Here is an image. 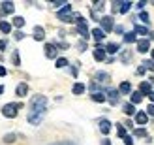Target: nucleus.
<instances>
[{
	"instance_id": "4c0bfd02",
	"label": "nucleus",
	"mask_w": 154,
	"mask_h": 145,
	"mask_svg": "<svg viewBox=\"0 0 154 145\" xmlns=\"http://www.w3.org/2000/svg\"><path fill=\"white\" fill-rule=\"evenodd\" d=\"M120 6H122V2H120V0H115V2H113V6H111V10H113V13H117V11H120Z\"/></svg>"
},
{
	"instance_id": "ea45409f",
	"label": "nucleus",
	"mask_w": 154,
	"mask_h": 145,
	"mask_svg": "<svg viewBox=\"0 0 154 145\" xmlns=\"http://www.w3.org/2000/svg\"><path fill=\"white\" fill-rule=\"evenodd\" d=\"M147 115L149 117H154V104H149L147 106Z\"/></svg>"
},
{
	"instance_id": "7c9ffc66",
	"label": "nucleus",
	"mask_w": 154,
	"mask_h": 145,
	"mask_svg": "<svg viewBox=\"0 0 154 145\" xmlns=\"http://www.w3.org/2000/svg\"><path fill=\"white\" fill-rule=\"evenodd\" d=\"M92 100L98 102V104H102V102L107 100V96H105V93H96V94H92Z\"/></svg>"
},
{
	"instance_id": "b1692460",
	"label": "nucleus",
	"mask_w": 154,
	"mask_h": 145,
	"mask_svg": "<svg viewBox=\"0 0 154 145\" xmlns=\"http://www.w3.org/2000/svg\"><path fill=\"white\" fill-rule=\"evenodd\" d=\"M122 40H124V43H137V34L134 32H126L124 36H122Z\"/></svg>"
},
{
	"instance_id": "2f4dec72",
	"label": "nucleus",
	"mask_w": 154,
	"mask_h": 145,
	"mask_svg": "<svg viewBox=\"0 0 154 145\" xmlns=\"http://www.w3.org/2000/svg\"><path fill=\"white\" fill-rule=\"evenodd\" d=\"M11 62H13V66H21V57H19V51L17 49L11 53Z\"/></svg>"
},
{
	"instance_id": "aec40b11",
	"label": "nucleus",
	"mask_w": 154,
	"mask_h": 145,
	"mask_svg": "<svg viewBox=\"0 0 154 145\" xmlns=\"http://www.w3.org/2000/svg\"><path fill=\"white\" fill-rule=\"evenodd\" d=\"M122 111H124L128 117H132V115L135 117V113H137V111H135V106H134L132 102H126L124 106H122Z\"/></svg>"
},
{
	"instance_id": "5701e85b",
	"label": "nucleus",
	"mask_w": 154,
	"mask_h": 145,
	"mask_svg": "<svg viewBox=\"0 0 154 145\" xmlns=\"http://www.w3.org/2000/svg\"><path fill=\"white\" fill-rule=\"evenodd\" d=\"M88 90H90L92 94H96V93H103V87L100 85V83H96L94 79H92V81L88 83Z\"/></svg>"
},
{
	"instance_id": "473e14b6",
	"label": "nucleus",
	"mask_w": 154,
	"mask_h": 145,
	"mask_svg": "<svg viewBox=\"0 0 154 145\" xmlns=\"http://www.w3.org/2000/svg\"><path fill=\"white\" fill-rule=\"evenodd\" d=\"M139 19L143 21V25H145V27H149V25H150V17H149V13H147V11H139Z\"/></svg>"
},
{
	"instance_id": "c03bdc74",
	"label": "nucleus",
	"mask_w": 154,
	"mask_h": 145,
	"mask_svg": "<svg viewBox=\"0 0 154 145\" xmlns=\"http://www.w3.org/2000/svg\"><path fill=\"white\" fill-rule=\"evenodd\" d=\"M79 51H87V42H85V40L79 42Z\"/></svg>"
},
{
	"instance_id": "79ce46f5",
	"label": "nucleus",
	"mask_w": 154,
	"mask_h": 145,
	"mask_svg": "<svg viewBox=\"0 0 154 145\" xmlns=\"http://www.w3.org/2000/svg\"><path fill=\"white\" fill-rule=\"evenodd\" d=\"M124 145H134V140H132V136H126V138H124Z\"/></svg>"
},
{
	"instance_id": "a211bd4d",
	"label": "nucleus",
	"mask_w": 154,
	"mask_h": 145,
	"mask_svg": "<svg viewBox=\"0 0 154 145\" xmlns=\"http://www.w3.org/2000/svg\"><path fill=\"white\" fill-rule=\"evenodd\" d=\"M134 32L137 34V36H150V30H149V27H145V25H135L134 27Z\"/></svg>"
},
{
	"instance_id": "09e8293b",
	"label": "nucleus",
	"mask_w": 154,
	"mask_h": 145,
	"mask_svg": "<svg viewBox=\"0 0 154 145\" xmlns=\"http://www.w3.org/2000/svg\"><path fill=\"white\" fill-rule=\"evenodd\" d=\"M6 74H8V70L4 66H0V77H6Z\"/></svg>"
},
{
	"instance_id": "bb28decb",
	"label": "nucleus",
	"mask_w": 154,
	"mask_h": 145,
	"mask_svg": "<svg viewBox=\"0 0 154 145\" xmlns=\"http://www.w3.org/2000/svg\"><path fill=\"white\" fill-rule=\"evenodd\" d=\"M85 90H87V87H85V83H75V85L72 87V93H73V94H83Z\"/></svg>"
},
{
	"instance_id": "412c9836",
	"label": "nucleus",
	"mask_w": 154,
	"mask_h": 145,
	"mask_svg": "<svg viewBox=\"0 0 154 145\" xmlns=\"http://www.w3.org/2000/svg\"><path fill=\"white\" fill-rule=\"evenodd\" d=\"M34 40L36 42H43L45 40V30H43V27H34Z\"/></svg>"
},
{
	"instance_id": "49530a36",
	"label": "nucleus",
	"mask_w": 154,
	"mask_h": 145,
	"mask_svg": "<svg viewBox=\"0 0 154 145\" xmlns=\"http://www.w3.org/2000/svg\"><path fill=\"white\" fill-rule=\"evenodd\" d=\"M13 36H15V40H23V38H25V32H15Z\"/></svg>"
},
{
	"instance_id": "c756f323",
	"label": "nucleus",
	"mask_w": 154,
	"mask_h": 145,
	"mask_svg": "<svg viewBox=\"0 0 154 145\" xmlns=\"http://www.w3.org/2000/svg\"><path fill=\"white\" fill-rule=\"evenodd\" d=\"M57 68H64V66H70V60H68L66 57H58L57 58V62H55Z\"/></svg>"
},
{
	"instance_id": "de8ad7c7",
	"label": "nucleus",
	"mask_w": 154,
	"mask_h": 145,
	"mask_svg": "<svg viewBox=\"0 0 154 145\" xmlns=\"http://www.w3.org/2000/svg\"><path fill=\"white\" fill-rule=\"evenodd\" d=\"M6 45H8L6 40H0V51H6Z\"/></svg>"
},
{
	"instance_id": "37998d69",
	"label": "nucleus",
	"mask_w": 154,
	"mask_h": 145,
	"mask_svg": "<svg viewBox=\"0 0 154 145\" xmlns=\"http://www.w3.org/2000/svg\"><path fill=\"white\" fill-rule=\"evenodd\" d=\"M147 6V0H141V2H137V10L139 11H143V8Z\"/></svg>"
},
{
	"instance_id": "e433bc0d",
	"label": "nucleus",
	"mask_w": 154,
	"mask_h": 145,
	"mask_svg": "<svg viewBox=\"0 0 154 145\" xmlns=\"http://www.w3.org/2000/svg\"><path fill=\"white\" fill-rule=\"evenodd\" d=\"M15 140H17V136H15V134H6L4 136V143H13Z\"/></svg>"
},
{
	"instance_id": "13d9d810",
	"label": "nucleus",
	"mask_w": 154,
	"mask_h": 145,
	"mask_svg": "<svg viewBox=\"0 0 154 145\" xmlns=\"http://www.w3.org/2000/svg\"><path fill=\"white\" fill-rule=\"evenodd\" d=\"M149 83H150V85H154V75H152V77L149 79Z\"/></svg>"
},
{
	"instance_id": "1a4fd4ad",
	"label": "nucleus",
	"mask_w": 154,
	"mask_h": 145,
	"mask_svg": "<svg viewBox=\"0 0 154 145\" xmlns=\"http://www.w3.org/2000/svg\"><path fill=\"white\" fill-rule=\"evenodd\" d=\"M43 115H45V113H36V111H28V117H26V119H28V123H30V125H34V126H36V125H40L42 121H43Z\"/></svg>"
},
{
	"instance_id": "680f3d73",
	"label": "nucleus",
	"mask_w": 154,
	"mask_h": 145,
	"mask_svg": "<svg viewBox=\"0 0 154 145\" xmlns=\"http://www.w3.org/2000/svg\"><path fill=\"white\" fill-rule=\"evenodd\" d=\"M150 38H154V34H150Z\"/></svg>"
},
{
	"instance_id": "423d86ee",
	"label": "nucleus",
	"mask_w": 154,
	"mask_h": 145,
	"mask_svg": "<svg viewBox=\"0 0 154 145\" xmlns=\"http://www.w3.org/2000/svg\"><path fill=\"white\" fill-rule=\"evenodd\" d=\"M43 53H45V57H47V58H51V60H57L58 57V47H57V45L55 43H45L43 45Z\"/></svg>"
},
{
	"instance_id": "58836bf2",
	"label": "nucleus",
	"mask_w": 154,
	"mask_h": 145,
	"mask_svg": "<svg viewBox=\"0 0 154 145\" xmlns=\"http://www.w3.org/2000/svg\"><path fill=\"white\" fill-rule=\"evenodd\" d=\"M115 34H122V36H124L126 32H124V27H122V25H115Z\"/></svg>"
},
{
	"instance_id": "9b49d317",
	"label": "nucleus",
	"mask_w": 154,
	"mask_h": 145,
	"mask_svg": "<svg viewBox=\"0 0 154 145\" xmlns=\"http://www.w3.org/2000/svg\"><path fill=\"white\" fill-rule=\"evenodd\" d=\"M134 121L137 125H139L141 128H145V125L149 123V115H147V111H137L135 113V117H134Z\"/></svg>"
},
{
	"instance_id": "f3484780",
	"label": "nucleus",
	"mask_w": 154,
	"mask_h": 145,
	"mask_svg": "<svg viewBox=\"0 0 154 145\" xmlns=\"http://www.w3.org/2000/svg\"><path fill=\"white\" fill-rule=\"evenodd\" d=\"M119 93L120 94H132L134 93V90H132V83H130V81H122L119 85Z\"/></svg>"
},
{
	"instance_id": "a878e982",
	"label": "nucleus",
	"mask_w": 154,
	"mask_h": 145,
	"mask_svg": "<svg viewBox=\"0 0 154 145\" xmlns=\"http://www.w3.org/2000/svg\"><path fill=\"white\" fill-rule=\"evenodd\" d=\"M120 58H122V62H124V64H130V62H132V58H134V53L126 49V51H122Z\"/></svg>"
},
{
	"instance_id": "6e6552de",
	"label": "nucleus",
	"mask_w": 154,
	"mask_h": 145,
	"mask_svg": "<svg viewBox=\"0 0 154 145\" xmlns=\"http://www.w3.org/2000/svg\"><path fill=\"white\" fill-rule=\"evenodd\" d=\"M137 51L143 53V55L150 51V40H149V38H141V40H137Z\"/></svg>"
},
{
	"instance_id": "4468645a",
	"label": "nucleus",
	"mask_w": 154,
	"mask_h": 145,
	"mask_svg": "<svg viewBox=\"0 0 154 145\" xmlns=\"http://www.w3.org/2000/svg\"><path fill=\"white\" fill-rule=\"evenodd\" d=\"M94 60H98V62H105V60H107L105 47H98V49H94Z\"/></svg>"
},
{
	"instance_id": "dca6fc26",
	"label": "nucleus",
	"mask_w": 154,
	"mask_h": 145,
	"mask_svg": "<svg viewBox=\"0 0 154 145\" xmlns=\"http://www.w3.org/2000/svg\"><path fill=\"white\" fill-rule=\"evenodd\" d=\"M15 94H17L19 98H25L28 94V85L26 83H19V85L15 87Z\"/></svg>"
},
{
	"instance_id": "39448f33",
	"label": "nucleus",
	"mask_w": 154,
	"mask_h": 145,
	"mask_svg": "<svg viewBox=\"0 0 154 145\" xmlns=\"http://www.w3.org/2000/svg\"><path fill=\"white\" fill-rule=\"evenodd\" d=\"M103 93L107 96V102H109L111 106H117L120 102V93H119V89H113V87H107L103 89Z\"/></svg>"
},
{
	"instance_id": "a19ab883",
	"label": "nucleus",
	"mask_w": 154,
	"mask_h": 145,
	"mask_svg": "<svg viewBox=\"0 0 154 145\" xmlns=\"http://www.w3.org/2000/svg\"><path fill=\"white\" fill-rule=\"evenodd\" d=\"M135 74H137V75H145V74H147V68H145V66L141 64V66H139V68L135 70Z\"/></svg>"
},
{
	"instance_id": "864d4df0",
	"label": "nucleus",
	"mask_w": 154,
	"mask_h": 145,
	"mask_svg": "<svg viewBox=\"0 0 154 145\" xmlns=\"http://www.w3.org/2000/svg\"><path fill=\"white\" fill-rule=\"evenodd\" d=\"M126 126L130 128V130H134V121H126Z\"/></svg>"
},
{
	"instance_id": "6e6d98bb",
	"label": "nucleus",
	"mask_w": 154,
	"mask_h": 145,
	"mask_svg": "<svg viewBox=\"0 0 154 145\" xmlns=\"http://www.w3.org/2000/svg\"><path fill=\"white\" fill-rule=\"evenodd\" d=\"M149 100H150V104H154V90H152V93L149 94Z\"/></svg>"
},
{
	"instance_id": "393cba45",
	"label": "nucleus",
	"mask_w": 154,
	"mask_h": 145,
	"mask_svg": "<svg viewBox=\"0 0 154 145\" xmlns=\"http://www.w3.org/2000/svg\"><path fill=\"white\" fill-rule=\"evenodd\" d=\"M11 28H13L11 23H8V21H0V32H2V34H10V32H11Z\"/></svg>"
},
{
	"instance_id": "8fccbe9b",
	"label": "nucleus",
	"mask_w": 154,
	"mask_h": 145,
	"mask_svg": "<svg viewBox=\"0 0 154 145\" xmlns=\"http://www.w3.org/2000/svg\"><path fill=\"white\" fill-rule=\"evenodd\" d=\"M70 74H72V77H77V68H70Z\"/></svg>"
},
{
	"instance_id": "f03ea898",
	"label": "nucleus",
	"mask_w": 154,
	"mask_h": 145,
	"mask_svg": "<svg viewBox=\"0 0 154 145\" xmlns=\"http://www.w3.org/2000/svg\"><path fill=\"white\" fill-rule=\"evenodd\" d=\"M57 19L62 21V23H75V15L72 11V6L66 4L64 8H60V10L57 11Z\"/></svg>"
},
{
	"instance_id": "3c124183",
	"label": "nucleus",
	"mask_w": 154,
	"mask_h": 145,
	"mask_svg": "<svg viewBox=\"0 0 154 145\" xmlns=\"http://www.w3.org/2000/svg\"><path fill=\"white\" fill-rule=\"evenodd\" d=\"M100 145H111V140H109V138H103Z\"/></svg>"
},
{
	"instance_id": "f8f14e48",
	"label": "nucleus",
	"mask_w": 154,
	"mask_h": 145,
	"mask_svg": "<svg viewBox=\"0 0 154 145\" xmlns=\"http://www.w3.org/2000/svg\"><path fill=\"white\" fill-rule=\"evenodd\" d=\"M94 81L100 83V85H103V83H109L111 81V75L107 72H96L94 74Z\"/></svg>"
},
{
	"instance_id": "7ed1b4c3",
	"label": "nucleus",
	"mask_w": 154,
	"mask_h": 145,
	"mask_svg": "<svg viewBox=\"0 0 154 145\" xmlns=\"http://www.w3.org/2000/svg\"><path fill=\"white\" fill-rule=\"evenodd\" d=\"M23 106H25V104H17V102L6 104L4 108H2V115L8 117V119H15V117H17V113H19V109L23 108Z\"/></svg>"
},
{
	"instance_id": "f257e3e1",
	"label": "nucleus",
	"mask_w": 154,
	"mask_h": 145,
	"mask_svg": "<svg viewBox=\"0 0 154 145\" xmlns=\"http://www.w3.org/2000/svg\"><path fill=\"white\" fill-rule=\"evenodd\" d=\"M30 108L28 111H36V113H45L47 111V98H45L43 94H36L32 96V100H30Z\"/></svg>"
},
{
	"instance_id": "f704fd0d",
	"label": "nucleus",
	"mask_w": 154,
	"mask_h": 145,
	"mask_svg": "<svg viewBox=\"0 0 154 145\" xmlns=\"http://www.w3.org/2000/svg\"><path fill=\"white\" fill-rule=\"evenodd\" d=\"M132 6H134L132 2H122V6H120V13H122V15L128 13L130 10H132Z\"/></svg>"
},
{
	"instance_id": "ddd939ff",
	"label": "nucleus",
	"mask_w": 154,
	"mask_h": 145,
	"mask_svg": "<svg viewBox=\"0 0 154 145\" xmlns=\"http://www.w3.org/2000/svg\"><path fill=\"white\" fill-rule=\"evenodd\" d=\"M90 36L96 40V43H102V42H103V38H105V32L98 27V28H92V30H90Z\"/></svg>"
},
{
	"instance_id": "72a5a7b5",
	"label": "nucleus",
	"mask_w": 154,
	"mask_h": 145,
	"mask_svg": "<svg viewBox=\"0 0 154 145\" xmlns=\"http://www.w3.org/2000/svg\"><path fill=\"white\" fill-rule=\"evenodd\" d=\"M143 66L147 68V72H154V60L152 58H145L143 60Z\"/></svg>"
},
{
	"instance_id": "c9c22d12",
	"label": "nucleus",
	"mask_w": 154,
	"mask_h": 145,
	"mask_svg": "<svg viewBox=\"0 0 154 145\" xmlns=\"http://www.w3.org/2000/svg\"><path fill=\"white\" fill-rule=\"evenodd\" d=\"M117 134H119V138H122V140H124L126 136H128V132H126V128L122 126V125H117Z\"/></svg>"
},
{
	"instance_id": "20e7f679",
	"label": "nucleus",
	"mask_w": 154,
	"mask_h": 145,
	"mask_svg": "<svg viewBox=\"0 0 154 145\" xmlns=\"http://www.w3.org/2000/svg\"><path fill=\"white\" fill-rule=\"evenodd\" d=\"M100 28H102L105 34L115 32V21H113L111 15H103V17L100 19Z\"/></svg>"
},
{
	"instance_id": "6ab92c4d",
	"label": "nucleus",
	"mask_w": 154,
	"mask_h": 145,
	"mask_svg": "<svg viewBox=\"0 0 154 145\" xmlns=\"http://www.w3.org/2000/svg\"><path fill=\"white\" fill-rule=\"evenodd\" d=\"M139 93H141L143 96H149V94L152 93V85H150L149 81H141V83H139Z\"/></svg>"
},
{
	"instance_id": "4d7b16f0",
	"label": "nucleus",
	"mask_w": 154,
	"mask_h": 145,
	"mask_svg": "<svg viewBox=\"0 0 154 145\" xmlns=\"http://www.w3.org/2000/svg\"><path fill=\"white\" fill-rule=\"evenodd\" d=\"M107 64H111V62H115V57H107V60H105Z\"/></svg>"
},
{
	"instance_id": "e2e57ef3",
	"label": "nucleus",
	"mask_w": 154,
	"mask_h": 145,
	"mask_svg": "<svg viewBox=\"0 0 154 145\" xmlns=\"http://www.w3.org/2000/svg\"><path fill=\"white\" fill-rule=\"evenodd\" d=\"M152 4H154V0H152Z\"/></svg>"
},
{
	"instance_id": "cd10ccee",
	"label": "nucleus",
	"mask_w": 154,
	"mask_h": 145,
	"mask_svg": "<svg viewBox=\"0 0 154 145\" xmlns=\"http://www.w3.org/2000/svg\"><path fill=\"white\" fill-rule=\"evenodd\" d=\"M134 136H135V138H147V136H149V132H147V128H134Z\"/></svg>"
},
{
	"instance_id": "4be33fe9",
	"label": "nucleus",
	"mask_w": 154,
	"mask_h": 145,
	"mask_svg": "<svg viewBox=\"0 0 154 145\" xmlns=\"http://www.w3.org/2000/svg\"><path fill=\"white\" fill-rule=\"evenodd\" d=\"M130 102H132L134 106H137V104H141V102H143V94L139 93V90H134V93L130 94Z\"/></svg>"
},
{
	"instance_id": "9d476101",
	"label": "nucleus",
	"mask_w": 154,
	"mask_h": 145,
	"mask_svg": "<svg viewBox=\"0 0 154 145\" xmlns=\"http://www.w3.org/2000/svg\"><path fill=\"white\" fill-rule=\"evenodd\" d=\"M0 11H2L4 15H13V11H15V4L11 2V0H6V2L0 4Z\"/></svg>"
},
{
	"instance_id": "2eb2a0df",
	"label": "nucleus",
	"mask_w": 154,
	"mask_h": 145,
	"mask_svg": "<svg viewBox=\"0 0 154 145\" xmlns=\"http://www.w3.org/2000/svg\"><path fill=\"white\" fill-rule=\"evenodd\" d=\"M119 51H120V45H119V43H115V42L105 43V53H107V57H113L115 53H119Z\"/></svg>"
},
{
	"instance_id": "5fc2aeb1",
	"label": "nucleus",
	"mask_w": 154,
	"mask_h": 145,
	"mask_svg": "<svg viewBox=\"0 0 154 145\" xmlns=\"http://www.w3.org/2000/svg\"><path fill=\"white\" fill-rule=\"evenodd\" d=\"M103 6H105L103 2H98V4H96V10H100V11H102V10H103Z\"/></svg>"
},
{
	"instance_id": "a18cd8bd",
	"label": "nucleus",
	"mask_w": 154,
	"mask_h": 145,
	"mask_svg": "<svg viewBox=\"0 0 154 145\" xmlns=\"http://www.w3.org/2000/svg\"><path fill=\"white\" fill-rule=\"evenodd\" d=\"M55 45H57L58 49H68V47H70V45H68L66 42H62V43H55Z\"/></svg>"
},
{
	"instance_id": "0eeeda50",
	"label": "nucleus",
	"mask_w": 154,
	"mask_h": 145,
	"mask_svg": "<svg viewBox=\"0 0 154 145\" xmlns=\"http://www.w3.org/2000/svg\"><path fill=\"white\" fill-rule=\"evenodd\" d=\"M98 126H100V132H102L103 136H107V134L111 132V121H107L105 117L98 119Z\"/></svg>"
},
{
	"instance_id": "603ef678",
	"label": "nucleus",
	"mask_w": 154,
	"mask_h": 145,
	"mask_svg": "<svg viewBox=\"0 0 154 145\" xmlns=\"http://www.w3.org/2000/svg\"><path fill=\"white\" fill-rule=\"evenodd\" d=\"M53 145H75L73 141H60V143H53Z\"/></svg>"
},
{
	"instance_id": "bf43d9fd",
	"label": "nucleus",
	"mask_w": 154,
	"mask_h": 145,
	"mask_svg": "<svg viewBox=\"0 0 154 145\" xmlns=\"http://www.w3.org/2000/svg\"><path fill=\"white\" fill-rule=\"evenodd\" d=\"M150 57H152V60H154V49H152V51H150Z\"/></svg>"
},
{
	"instance_id": "052dcab7",
	"label": "nucleus",
	"mask_w": 154,
	"mask_h": 145,
	"mask_svg": "<svg viewBox=\"0 0 154 145\" xmlns=\"http://www.w3.org/2000/svg\"><path fill=\"white\" fill-rule=\"evenodd\" d=\"M2 93H4V87H2V85H0V94H2Z\"/></svg>"
},
{
	"instance_id": "c85d7f7f",
	"label": "nucleus",
	"mask_w": 154,
	"mask_h": 145,
	"mask_svg": "<svg viewBox=\"0 0 154 145\" xmlns=\"http://www.w3.org/2000/svg\"><path fill=\"white\" fill-rule=\"evenodd\" d=\"M11 25H13L15 28H23V27H25V19H23V17H19V15H15V17H13V21H11Z\"/></svg>"
}]
</instances>
